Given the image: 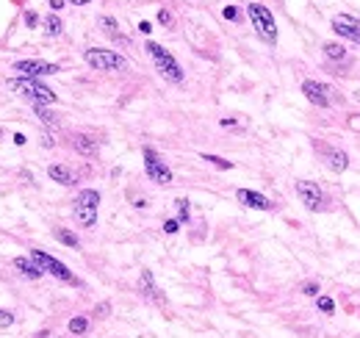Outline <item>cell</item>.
Here are the masks:
<instances>
[{"instance_id": "obj_5", "label": "cell", "mask_w": 360, "mask_h": 338, "mask_svg": "<svg viewBox=\"0 0 360 338\" xmlns=\"http://www.w3.org/2000/svg\"><path fill=\"white\" fill-rule=\"evenodd\" d=\"M31 258H34L39 266H42V272H47V275H53L56 280H61V283H72L75 286V275H72L70 269L64 266L58 258H53V255H47V253H42V250H31Z\"/></svg>"}, {"instance_id": "obj_18", "label": "cell", "mask_w": 360, "mask_h": 338, "mask_svg": "<svg viewBox=\"0 0 360 338\" xmlns=\"http://www.w3.org/2000/svg\"><path fill=\"white\" fill-rule=\"evenodd\" d=\"M100 28L106 31V34L111 36V39H117V42L127 44V39L120 34V31H117V20H114V17H100Z\"/></svg>"}, {"instance_id": "obj_31", "label": "cell", "mask_w": 360, "mask_h": 338, "mask_svg": "<svg viewBox=\"0 0 360 338\" xmlns=\"http://www.w3.org/2000/svg\"><path fill=\"white\" fill-rule=\"evenodd\" d=\"M302 291H305L308 296H319V283H305Z\"/></svg>"}, {"instance_id": "obj_6", "label": "cell", "mask_w": 360, "mask_h": 338, "mask_svg": "<svg viewBox=\"0 0 360 338\" xmlns=\"http://www.w3.org/2000/svg\"><path fill=\"white\" fill-rule=\"evenodd\" d=\"M144 169H147V177L153 183H161V186L172 183V169L158 158L156 150H150V147H144Z\"/></svg>"}, {"instance_id": "obj_7", "label": "cell", "mask_w": 360, "mask_h": 338, "mask_svg": "<svg viewBox=\"0 0 360 338\" xmlns=\"http://www.w3.org/2000/svg\"><path fill=\"white\" fill-rule=\"evenodd\" d=\"M297 191H299L302 205L308 208V211H313V213L324 211V191L319 189V183H313V180H299Z\"/></svg>"}, {"instance_id": "obj_15", "label": "cell", "mask_w": 360, "mask_h": 338, "mask_svg": "<svg viewBox=\"0 0 360 338\" xmlns=\"http://www.w3.org/2000/svg\"><path fill=\"white\" fill-rule=\"evenodd\" d=\"M72 147L78 150L80 155H86V158H94L97 155V139H92V136H83L78 133L75 139H72Z\"/></svg>"}, {"instance_id": "obj_35", "label": "cell", "mask_w": 360, "mask_h": 338, "mask_svg": "<svg viewBox=\"0 0 360 338\" xmlns=\"http://www.w3.org/2000/svg\"><path fill=\"white\" fill-rule=\"evenodd\" d=\"M50 8H53V11H58V8H64V0H50Z\"/></svg>"}, {"instance_id": "obj_23", "label": "cell", "mask_w": 360, "mask_h": 338, "mask_svg": "<svg viewBox=\"0 0 360 338\" xmlns=\"http://www.w3.org/2000/svg\"><path fill=\"white\" fill-rule=\"evenodd\" d=\"M61 28H64V25H61V20H58L56 14H50L47 20H44V31H47V36H58V34H61Z\"/></svg>"}, {"instance_id": "obj_38", "label": "cell", "mask_w": 360, "mask_h": 338, "mask_svg": "<svg viewBox=\"0 0 360 338\" xmlns=\"http://www.w3.org/2000/svg\"><path fill=\"white\" fill-rule=\"evenodd\" d=\"M97 313H100V316H106V313H108V305H106V302L97 305Z\"/></svg>"}, {"instance_id": "obj_30", "label": "cell", "mask_w": 360, "mask_h": 338, "mask_svg": "<svg viewBox=\"0 0 360 338\" xmlns=\"http://www.w3.org/2000/svg\"><path fill=\"white\" fill-rule=\"evenodd\" d=\"M222 17H225V20H239V8H236V6H225Z\"/></svg>"}, {"instance_id": "obj_26", "label": "cell", "mask_w": 360, "mask_h": 338, "mask_svg": "<svg viewBox=\"0 0 360 338\" xmlns=\"http://www.w3.org/2000/svg\"><path fill=\"white\" fill-rule=\"evenodd\" d=\"M202 161H211L213 167H219V169H233V161H225V158H219V155H202Z\"/></svg>"}, {"instance_id": "obj_12", "label": "cell", "mask_w": 360, "mask_h": 338, "mask_svg": "<svg viewBox=\"0 0 360 338\" xmlns=\"http://www.w3.org/2000/svg\"><path fill=\"white\" fill-rule=\"evenodd\" d=\"M324 161L332 172H344V169L349 167V155L338 147H324Z\"/></svg>"}, {"instance_id": "obj_16", "label": "cell", "mask_w": 360, "mask_h": 338, "mask_svg": "<svg viewBox=\"0 0 360 338\" xmlns=\"http://www.w3.org/2000/svg\"><path fill=\"white\" fill-rule=\"evenodd\" d=\"M139 291L144 296H150V299L161 302V291H158L156 283H153V272H141V277H139Z\"/></svg>"}, {"instance_id": "obj_20", "label": "cell", "mask_w": 360, "mask_h": 338, "mask_svg": "<svg viewBox=\"0 0 360 338\" xmlns=\"http://www.w3.org/2000/svg\"><path fill=\"white\" fill-rule=\"evenodd\" d=\"M75 205H92V208H97V205H100V194L94 189H83L78 194V200H75Z\"/></svg>"}, {"instance_id": "obj_36", "label": "cell", "mask_w": 360, "mask_h": 338, "mask_svg": "<svg viewBox=\"0 0 360 338\" xmlns=\"http://www.w3.org/2000/svg\"><path fill=\"white\" fill-rule=\"evenodd\" d=\"M233 125H236L233 117H225V120H222V127H233Z\"/></svg>"}, {"instance_id": "obj_29", "label": "cell", "mask_w": 360, "mask_h": 338, "mask_svg": "<svg viewBox=\"0 0 360 338\" xmlns=\"http://www.w3.org/2000/svg\"><path fill=\"white\" fill-rule=\"evenodd\" d=\"M163 230L169 233V236H172V233H177V230H180V219H166V222H163Z\"/></svg>"}, {"instance_id": "obj_9", "label": "cell", "mask_w": 360, "mask_h": 338, "mask_svg": "<svg viewBox=\"0 0 360 338\" xmlns=\"http://www.w3.org/2000/svg\"><path fill=\"white\" fill-rule=\"evenodd\" d=\"M332 31H335L338 36H344L346 42L360 44V22L355 20V17H349V14L332 17Z\"/></svg>"}, {"instance_id": "obj_2", "label": "cell", "mask_w": 360, "mask_h": 338, "mask_svg": "<svg viewBox=\"0 0 360 338\" xmlns=\"http://www.w3.org/2000/svg\"><path fill=\"white\" fill-rule=\"evenodd\" d=\"M247 14H249V20H252V28L258 31V36H261L263 42L275 44L277 42V25H275L272 11H269L266 6H261V3H249Z\"/></svg>"}, {"instance_id": "obj_17", "label": "cell", "mask_w": 360, "mask_h": 338, "mask_svg": "<svg viewBox=\"0 0 360 338\" xmlns=\"http://www.w3.org/2000/svg\"><path fill=\"white\" fill-rule=\"evenodd\" d=\"M75 219H78L80 227H92L97 222V208H92V205H75Z\"/></svg>"}, {"instance_id": "obj_14", "label": "cell", "mask_w": 360, "mask_h": 338, "mask_svg": "<svg viewBox=\"0 0 360 338\" xmlns=\"http://www.w3.org/2000/svg\"><path fill=\"white\" fill-rule=\"evenodd\" d=\"M14 269H20V275L31 277V280H39V277L44 275L42 266H39L34 258H14Z\"/></svg>"}, {"instance_id": "obj_22", "label": "cell", "mask_w": 360, "mask_h": 338, "mask_svg": "<svg viewBox=\"0 0 360 338\" xmlns=\"http://www.w3.org/2000/svg\"><path fill=\"white\" fill-rule=\"evenodd\" d=\"M86 330H89V319H86V316L70 319V333H72V336H83Z\"/></svg>"}, {"instance_id": "obj_3", "label": "cell", "mask_w": 360, "mask_h": 338, "mask_svg": "<svg viewBox=\"0 0 360 338\" xmlns=\"http://www.w3.org/2000/svg\"><path fill=\"white\" fill-rule=\"evenodd\" d=\"M147 53L153 56L158 72H161L166 81H172V84H180V81H183V70H180V64L175 61V56H172L169 50H163L161 44H156V42H147Z\"/></svg>"}, {"instance_id": "obj_19", "label": "cell", "mask_w": 360, "mask_h": 338, "mask_svg": "<svg viewBox=\"0 0 360 338\" xmlns=\"http://www.w3.org/2000/svg\"><path fill=\"white\" fill-rule=\"evenodd\" d=\"M56 239L61 241V244L72 247V250H78V247H80V239L72 230H67V227H56Z\"/></svg>"}, {"instance_id": "obj_13", "label": "cell", "mask_w": 360, "mask_h": 338, "mask_svg": "<svg viewBox=\"0 0 360 338\" xmlns=\"http://www.w3.org/2000/svg\"><path fill=\"white\" fill-rule=\"evenodd\" d=\"M47 175H50V180H56V183H61V186L78 183L75 172H72V169H67V167H61V164H53V167H47Z\"/></svg>"}, {"instance_id": "obj_4", "label": "cell", "mask_w": 360, "mask_h": 338, "mask_svg": "<svg viewBox=\"0 0 360 338\" xmlns=\"http://www.w3.org/2000/svg\"><path fill=\"white\" fill-rule=\"evenodd\" d=\"M83 58H86V64H89V67H94V70H103V72H117V70H125V67H127L125 56L114 53V50L89 47L83 53Z\"/></svg>"}, {"instance_id": "obj_25", "label": "cell", "mask_w": 360, "mask_h": 338, "mask_svg": "<svg viewBox=\"0 0 360 338\" xmlns=\"http://www.w3.org/2000/svg\"><path fill=\"white\" fill-rule=\"evenodd\" d=\"M34 111L39 114V120H42L44 125H53V127L58 125V122H56V117H53V114H50V111H47V108H44V106H34Z\"/></svg>"}, {"instance_id": "obj_32", "label": "cell", "mask_w": 360, "mask_h": 338, "mask_svg": "<svg viewBox=\"0 0 360 338\" xmlns=\"http://www.w3.org/2000/svg\"><path fill=\"white\" fill-rule=\"evenodd\" d=\"M158 22H161V25H172V14L166 11V8H161V11H158Z\"/></svg>"}, {"instance_id": "obj_24", "label": "cell", "mask_w": 360, "mask_h": 338, "mask_svg": "<svg viewBox=\"0 0 360 338\" xmlns=\"http://www.w3.org/2000/svg\"><path fill=\"white\" fill-rule=\"evenodd\" d=\"M316 308L321 310V313H327V316H330L332 310H335V302H332L330 296H324V294H321V296L316 299Z\"/></svg>"}, {"instance_id": "obj_28", "label": "cell", "mask_w": 360, "mask_h": 338, "mask_svg": "<svg viewBox=\"0 0 360 338\" xmlns=\"http://www.w3.org/2000/svg\"><path fill=\"white\" fill-rule=\"evenodd\" d=\"M11 324H14V313L0 308V330H6V327H11Z\"/></svg>"}, {"instance_id": "obj_34", "label": "cell", "mask_w": 360, "mask_h": 338, "mask_svg": "<svg viewBox=\"0 0 360 338\" xmlns=\"http://www.w3.org/2000/svg\"><path fill=\"white\" fill-rule=\"evenodd\" d=\"M139 31H141V34H150V31H153V25H150L147 20H141L139 22Z\"/></svg>"}, {"instance_id": "obj_10", "label": "cell", "mask_w": 360, "mask_h": 338, "mask_svg": "<svg viewBox=\"0 0 360 338\" xmlns=\"http://www.w3.org/2000/svg\"><path fill=\"white\" fill-rule=\"evenodd\" d=\"M236 197H239V203L247 205V208H258V211H272V208H275L269 197H263V194H258V191H249V189H239L236 191Z\"/></svg>"}, {"instance_id": "obj_39", "label": "cell", "mask_w": 360, "mask_h": 338, "mask_svg": "<svg viewBox=\"0 0 360 338\" xmlns=\"http://www.w3.org/2000/svg\"><path fill=\"white\" fill-rule=\"evenodd\" d=\"M72 6H86V3H92V0H70Z\"/></svg>"}, {"instance_id": "obj_27", "label": "cell", "mask_w": 360, "mask_h": 338, "mask_svg": "<svg viewBox=\"0 0 360 338\" xmlns=\"http://www.w3.org/2000/svg\"><path fill=\"white\" fill-rule=\"evenodd\" d=\"M175 205H177V213H180V222H189V216H191V213H189V200L180 197Z\"/></svg>"}, {"instance_id": "obj_33", "label": "cell", "mask_w": 360, "mask_h": 338, "mask_svg": "<svg viewBox=\"0 0 360 338\" xmlns=\"http://www.w3.org/2000/svg\"><path fill=\"white\" fill-rule=\"evenodd\" d=\"M36 22H39V17H36L34 11H25V25H28V28H34Z\"/></svg>"}, {"instance_id": "obj_8", "label": "cell", "mask_w": 360, "mask_h": 338, "mask_svg": "<svg viewBox=\"0 0 360 338\" xmlns=\"http://www.w3.org/2000/svg\"><path fill=\"white\" fill-rule=\"evenodd\" d=\"M14 72H20L22 78H39V75H56L58 64L50 61H39V58H28V61H17Z\"/></svg>"}, {"instance_id": "obj_11", "label": "cell", "mask_w": 360, "mask_h": 338, "mask_svg": "<svg viewBox=\"0 0 360 338\" xmlns=\"http://www.w3.org/2000/svg\"><path fill=\"white\" fill-rule=\"evenodd\" d=\"M302 94L308 100H311L313 106H321V108H327L330 106V97H327V89L321 84H316V81H305L302 84Z\"/></svg>"}, {"instance_id": "obj_37", "label": "cell", "mask_w": 360, "mask_h": 338, "mask_svg": "<svg viewBox=\"0 0 360 338\" xmlns=\"http://www.w3.org/2000/svg\"><path fill=\"white\" fill-rule=\"evenodd\" d=\"M25 141H28V139H25V136H22V133H14V144H20V147H22Z\"/></svg>"}, {"instance_id": "obj_21", "label": "cell", "mask_w": 360, "mask_h": 338, "mask_svg": "<svg viewBox=\"0 0 360 338\" xmlns=\"http://www.w3.org/2000/svg\"><path fill=\"white\" fill-rule=\"evenodd\" d=\"M321 50H324V56H327V58H332V61H344V58H346V50L341 47L338 42H327Z\"/></svg>"}, {"instance_id": "obj_1", "label": "cell", "mask_w": 360, "mask_h": 338, "mask_svg": "<svg viewBox=\"0 0 360 338\" xmlns=\"http://www.w3.org/2000/svg\"><path fill=\"white\" fill-rule=\"evenodd\" d=\"M8 89L17 94H22L25 100H31L34 106H50L56 103L53 89H47L44 84H39L36 78H8Z\"/></svg>"}]
</instances>
